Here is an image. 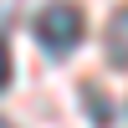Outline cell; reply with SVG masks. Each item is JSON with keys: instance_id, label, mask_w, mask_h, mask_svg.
<instances>
[{"instance_id": "1", "label": "cell", "mask_w": 128, "mask_h": 128, "mask_svg": "<svg viewBox=\"0 0 128 128\" xmlns=\"http://www.w3.org/2000/svg\"><path fill=\"white\" fill-rule=\"evenodd\" d=\"M36 41H41L46 56H67V51L82 41V10L72 5V0H51V5L36 16Z\"/></svg>"}, {"instance_id": "2", "label": "cell", "mask_w": 128, "mask_h": 128, "mask_svg": "<svg viewBox=\"0 0 128 128\" xmlns=\"http://www.w3.org/2000/svg\"><path fill=\"white\" fill-rule=\"evenodd\" d=\"M10 82V51H5V41H0V87Z\"/></svg>"}, {"instance_id": "3", "label": "cell", "mask_w": 128, "mask_h": 128, "mask_svg": "<svg viewBox=\"0 0 128 128\" xmlns=\"http://www.w3.org/2000/svg\"><path fill=\"white\" fill-rule=\"evenodd\" d=\"M0 128H10V123H5V118H0Z\"/></svg>"}]
</instances>
